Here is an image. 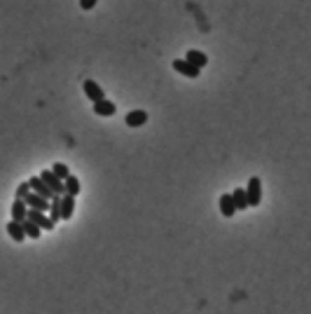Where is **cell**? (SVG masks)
Returning a JSON list of instances; mask_svg holds the SVG:
<instances>
[{"label":"cell","mask_w":311,"mask_h":314,"mask_svg":"<svg viewBox=\"0 0 311 314\" xmlns=\"http://www.w3.org/2000/svg\"><path fill=\"white\" fill-rule=\"evenodd\" d=\"M246 195H248V204H250V207H260V199H262V183H260L258 176H253V179L248 180Z\"/></svg>","instance_id":"6da1fadb"},{"label":"cell","mask_w":311,"mask_h":314,"mask_svg":"<svg viewBox=\"0 0 311 314\" xmlns=\"http://www.w3.org/2000/svg\"><path fill=\"white\" fill-rule=\"evenodd\" d=\"M40 179H42L44 183H47V185L54 190V195H63V192H66V185H63V180L59 179V176H56L52 169L40 171Z\"/></svg>","instance_id":"7a4b0ae2"},{"label":"cell","mask_w":311,"mask_h":314,"mask_svg":"<svg viewBox=\"0 0 311 314\" xmlns=\"http://www.w3.org/2000/svg\"><path fill=\"white\" fill-rule=\"evenodd\" d=\"M171 66H173V71L185 75V78H199V73H201V68H196L194 63H190L187 59H176Z\"/></svg>","instance_id":"3957f363"},{"label":"cell","mask_w":311,"mask_h":314,"mask_svg":"<svg viewBox=\"0 0 311 314\" xmlns=\"http://www.w3.org/2000/svg\"><path fill=\"white\" fill-rule=\"evenodd\" d=\"M26 218H31L36 225H40L42 230H54V221L49 218V214H44V211H40V209H28V216Z\"/></svg>","instance_id":"277c9868"},{"label":"cell","mask_w":311,"mask_h":314,"mask_svg":"<svg viewBox=\"0 0 311 314\" xmlns=\"http://www.w3.org/2000/svg\"><path fill=\"white\" fill-rule=\"evenodd\" d=\"M82 87H84V94H87L89 101H94V103H96V101L106 99V91L101 90V85H98V82H94L91 78H89V80H84V85H82Z\"/></svg>","instance_id":"5b68a950"},{"label":"cell","mask_w":311,"mask_h":314,"mask_svg":"<svg viewBox=\"0 0 311 314\" xmlns=\"http://www.w3.org/2000/svg\"><path fill=\"white\" fill-rule=\"evenodd\" d=\"M28 183H31V190H33V192H38V195H42V197H47V199L54 197V190L40 179V174H38V176H31Z\"/></svg>","instance_id":"8992f818"},{"label":"cell","mask_w":311,"mask_h":314,"mask_svg":"<svg viewBox=\"0 0 311 314\" xmlns=\"http://www.w3.org/2000/svg\"><path fill=\"white\" fill-rule=\"evenodd\" d=\"M28 204V209H40V211H49V199L47 197H42V195H38V192H28L26 195V199H24Z\"/></svg>","instance_id":"52a82bcc"},{"label":"cell","mask_w":311,"mask_h":314,"mask_svg":"<svg viewBox=\"0 0 311 314\" xmlns=\"http://www.w3.org/2000/svg\"><path fill=\"white\" fill-rule=\"evenodd\" d=\"M5 230H7V234H9V237H12V239H14L17 244H21L24 239H26V232H24V225L19 223V221H14V218H12V221L7 223V227H5Z\"/></svg>","instance_id":"ba28073f"},{"label":"cell","mask_w":311,"mask_h":314,"mask_svg":"<svg viewBox=\"0 0 311 314\" xmlns=\"http://www.w3.org/2000/svg\"><path fill=\"white\" fill-rule=\"evenodd\" d=\"M220 211L225 218H232V216L239 214V209L234 204V197H232V195H222L220 197Z\"/></svg>","instance_id":"9c48e42d"},{"label":"cell","mask_w":311,"mask_h":314,"mask_svg":"<svg viewBox=\"0 0 311 314\" xmlns=\"http://www.w3.org/2000/svg\"><path fill=\"white\" fill-rule=\"evenodd\" d=\"M115 103H113V101H108V99H103V101H96V103H94V113H96V115H101V117H113L115 115Z\"/></svg>","instance_id":"30bf717a"},{"label":"cell","mask_w":311,"mask_h":314,"mask_svg":"<svg viewBox=\"0 0 311 314\" xmlns=\"http://www.w3.org/2000/svg\"><path fill=\"white\" fill-rule=\"evenodd\" d=\"M75 211V197L73 195H61V221H71Z\"/></svg>","instance_id":"8fae6325"},{"label":"cell","mask_w":311,"mask_h":314,"mask_svg":"<svg viewBox=\"0 0 311 314\" xmlns=\"http://www.w3.org/2000/svg\"><path fill=\"white\" fill-rule=\"evenodd\" d=\"M124 122L129 127H143L148 122V113H145V110H131V113H126Z\"/></svg>","instance_id":"7c38bea8"},{"label":"cell","mask_w":311,"mask_h":314,"mask_svg":"<svg viewBox=\"0 0 311 314\" xmlns=\"http://www.w3.org/2000/svg\"><path fill=\"white\" fill-rule=\"evenodd\" d=\"M26 216H28V204L24 199H14V204H12V218L21 223V221H26Z\"/></svg>","instance_id":"4fadbf2b"},{"label":"cell","mask_w":311,"mask_h":314,"mask_svg":"<svg viewBox=\"0 0 311 314\" xmlns=\"http://www.w3.org/2000/svg\"><path fill=\"white\" fill-rule=\"evenodd\" d=\"M185 59L190 63H194L196 68H204L206 63H208V56H206L204 52H199V49H190V52L185 54Z\"/></svg>","instance_id":"5bb4252c"},{"label":"cell","mask_w":311,"mask_h":314,"mask_svg":"<svg viewBox=\"0 0 311 314\" xmlns=\"http://www.w3.org/2000/svg\"><path fill=\"white\" fill-rule=\"evenodd\" d=\"M63 185H66V192H63V195H73V197H78V195H80V190H82L78 176H73V174L63 180Z\"/></svg>","instance_id":"9a60e30c"},{"label":"cell","mask_w":311,"mask_h":314,"mask_svg":"<svg viewBox=\"0 0 311 314\" xmlns=\"http://www.w3.org/2000/svg\"><path fill=\"white\" fill-rule=\"evenodd\" d=\"M232 197H234V204H236V209L239 211H243V209H248V195H246V188H236L234 192H232Z\"/></svg>","instance_id":"2e32d148"},{"label":"cell","mask_w":311,"mask_h":314,"mask_svg":"<svg viewBox=\"0 0 311 314\" xmlns=\"http://www.w3.org/2000/svg\"><path fill=\"white\" fill-rule=\"evenodd\" d=\"M21 225H24V232H26V237H31V239H40V234H42V227H40V225H36L31 218L21 221Z\"/></svg>","instance_id":"e0dca14e"},{"label":"cell","mask_w":311,"mask_h":314,"mask_svg":"<svg viewBox=\"0 0 311 314\" xmlns=\"http://www.w3.org/2000/svg\"><path fill=\"white\" fill-rule=\"evenodd\" d=\"M49 218L54 223L61 221V195H54L52 202H49Z\"/></svg>","instance_id":"ac0fdd59"},{"label":"cell","mask_w":311,"mask_h":314,"mask_svg":"<svg viewBox=\"0 0 311 314\" xmlns=\"http://www.w3.org/2000/svg\"><path fill=\"white\" fill-rule=\"evenodd\" d=\"M52 171H54V174H56V176H59L61 180H66L68 176H71V169H68V167H66L63 162H56V164L52 167Z\"/></svg>","instance_id":"d6986e66"},{"label":"cell","mask_w":311,"mask_h":314,"mask_svg":"<svg viewBox=\"0 0 311 314\" xmlns=\"http://www.w3.org/2000/svg\"><path fill=\"white\" fill-rule=\"evenodd\" d=\"M28 192H31V183L26 180V183H21V185L17 188V199H26Z\"/></svg>","instance_id":"ffe728a7"},{"label":"cell","mask_w":311,"mask_h":314,"mask_svg":"<svg viewBox=\"0 0 311 314\" xmlns=\"http://www.w3.org/2000/svg\"><path fill=\"white\" fill-rule=\"evenodd\" d=\"M96 2H98V0H80V7H82V9H87V12H89V9L94 7Z\"/></svg>","instance_id":"44dd1931"}]
</instances>
